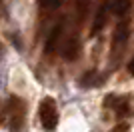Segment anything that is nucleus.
<instances>
[{
    "label": "nucleus",
    "mask_w": 134,
    "mask_h": 132,
    "mask_svg": "<svg viewBox=\"0 0 134 132\" xmlns=\"http://www.w3.org/2000/svg\"><path fill=\"white\" fill-rule=\"evenodd\" d=\"M128 72H130V74L134 76V56L130 58V62H128Z\"/></svg>",
    "instance_id": "obj_11"
},
{
    "label": "nucleus",
    "mask_w": 134,
    "mask_h": 132,
    "mask_svg": "<svg viewBox=\"0 0 134 132\" xmlns=\"http://www.w3.org/2000/svg\"><path fill=\"white\" fill-rule=\"evenodd\" d=\"M112 132H130V124L128 122H118L116 126L112 128Z\"/></svg>",
    "instance_id": "obj_10"
},
{
    "label": "nucleus",
    "mask_w": 134,
    "mask_h": 132,
    "mask_svg": "<svg viewBox=\"0 0 134 132\" xmlns=\"http://www.w3.org/2000/svg\"><path fill=\"white\" fill-rule=\"evenodd\" d=\"M38 118H40V124H42V128L44 130H54L56 126H58V106H56L54 98H44L42 102H40L38 106Z\"/></svg>",
    "instance_id": "obj_2"
},
{
    "label": "nucleus",
    "mask_w": 134,
    "mask_h": 132,
    "mask_svg": "<svg viewBox=\"0 0 134 132\" xmlns=\"http://www.w3.org/2000/svg\"><path fill=\"white\" fill-rule=\"evenodd\" d=\"M4 118L8 122L10 130H20L24 126V120H26V104H24V100L18 98V96H8V100L4 104Z\"/></svg>",
    "instance_id": "obj_1"
},
{
    "label": "nucleus",
    "mask_w": 134,
    "mask_h": 132,
    "mask_svg": "<svg viewBox=\"0 0 134 132\" xmlns=\"http://www.w3.org/2000/svg\"><path fill=\"white\" fill-rule=\"evenodd\" d=\"M128 36H130V24L128 20H120L114 28V34H112V56H116L120 50L124 48V44L128 42Z\"/></svg>",
    "instance_id": "obj_4"
},
{
    "label": "nucleus",
    "mask_w": 134,
    "mask_h": 132,
    "mask_svg": "<svg viewBox=\"0 0 134 132\" xmlns=\"http://www.w3.org/2000/svg\"><path fill=\"white\" fill-rule=\"evenodd\" d=\"M64 40V22H58L52 28L50 36L46 38V52H58V46Z\"/></svg>",
    "instance_id": "obj_7"
},
{
    "label": "nucleus",
    "mask_w": 134,
    "mask_h": 132,
    "mask_svg": "<svg viewBox=\"0 0 134 132\" xmlns=\"http://www.w3.org/2000/svg\"><path fill=\"white\" fill-rule=\"evenodd\" d=\"M104 110H112L114 116L118 118H124V116L130 114V102L128 98H124V96H116V94H108L104 102H102Z\"/></svg>",
    "instance_id": "obj_3"
},
{
    "label": "nucleus",
    "mask_w": 134,
    "mask_h": 132,
    "mask_svg": "<svg viewBox=\"0 0 134 132\" xmlns=\"http://www.w3.org/2000/svg\"><path fill=\"white\" fill-rule=\"evenodd\" d=\"M60 6V0H38V8L42 12H54Z\"/></svg>",
    "instance_id": "obj_9"
},
{
    "label": "nucleus",
    "mask_w": 134,
    "mask_h": 132,
    "mask_svg": "<svg viewBox=\"0 0 134 132\" xmlns=\"http://www.w3.org/2000/svg\"><path fill=\"white\" fill-rule=\"evenodd\" d=\"M58 54L66 60H74L80 56V40L76 34H70V36H64V40L58 46Z\"/></svg>",
    "instance_id": "obj_5"
},
{
    "label": "nucleus",
    "mask_w": 134,
    "mask_h": 132,
    "mask_svg": "<svg viewBox=\"0 0 134 132\" xmlns=\"http://www.w3.org/2000/svg\"><path fill=\"white\" fill-rule=\"evenodd\" d=\"M2 122H4V106L0 102V126H2Z\"/></svg>",
    "instance_id": "obj_12"
},
{
    "label": "nucleus",
    "mask_w": 134,
    "mask_h": 132,
    "mask_svg": "<svg viewBox=\"0 0 134 132\" xmlns=\"http://www.w3.org/2000/svg\"><path fill=\"white\" fill-rule=\"evenodd\" d=\"M2 14H4V8H2V0H0V20H2Z\"/></svg>",
    "instance_id": "obj_13"
},
{
    "label": "nucleus",
    "mask_w": 134,
    "mask_h": 132,
    "mask_svg": "<svg viewBox=\"0 0 134 132\" xmlns=\"http://www.w3.org/2000/svg\"><path fill=\"white\" fill-rule=\"evenodd\" d=\"M108 16H110V2H104V4H100V8H98V10H96V14H94V20H92V30H90V34H92V36L100 34V30L106 26Z\"/></svg>",
    "instance_id": "obj_6"
},
{
    "label": "nucleus",
    "mask_w": 134,
    "mask_h": 132,
    "mask_svg": "<svg viewBox=\"0 0 134 132\" xmlns=\"http://www.w3.org/2000/svg\"><path fill=\"white\" fill-rule=\"evenodd\" d=\"M128 10H130V0H112L110 2V14H116L122 18Z\"/></svg>",
    "instance_id": "obj_8"
},
{
    "label": "nucleus",
    "mask_w": 134,
    "mask_h": 132,
    "mask_svg": "<svg viewBox=\"0 0 134 132\" xmlns=\"http://www.w3.org/2000/svg\"><path fill=\"white\" fill-rule=\"evenodd\" d=\"M0 56H2V46H0Z\"/></svg>",
    "instance_id": "obj_14"
}]
</instances>
